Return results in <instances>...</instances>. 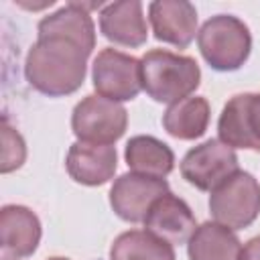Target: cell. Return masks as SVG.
<instances>
[{"label": "cell", "mask_w": 260, "mask_h": 260, "mask_svg": "<svg viewBox=\"0 0 260 260\" xmlns=\"http://www.w3.org/2000/svg\"><path fill=\"white\" fill-rule=\"evenodd\" d=\"M67 173L73 181L98 187L108 183L118 167V154L116 146L112 144H89V142H75L69 146L67 160H65Z\"/></svg>", "instance_id": "obj_12"}, {"label": "cell", "mask_w": 260, "mask_h": 260, "mask_svg": "<svg viewBox=\"0 0 260 260\" xmlns=\"http://www.w3.org/2000/svg\"><path fill=\"white\" fill-rule=\"evenodd\" d=\"M209 116V102L201 95H189L167 108L162 114V126L179 140H195L205 134Z\"/></svg>", "instance_id": "obj_17"}, {"label": "cell", "mask_w": 260, "mask_h": 260, "mask_svg": "<svg viewBox=\"0 0 260 260\" xmlns=\"http://www.w3.org/2000/svg\"><path fill=\"white\" fill-rule=\"evenodd\" d=\"M238 171V156L234 148L215 138L193 146L181 160L183 179L201 191H213Z\"/></svg>", "instance_id": "obj_7"}, {"label": "cell", "mask_w": 260, "mask_h": 260, "mask_svg": "<svg viewBox=\"0 0 260 260\" xmlns=\"http://www.w3.org/2000/svg\"><path fill=\"white\" fill-rule=\"evenodd\" d=\"M238 260H260V236L248 240V242L242 246Z\"/></svg>", "instance_id": "obj_22"}, {"label": "cell", "mask_w": 260, "mask_h": 260, "mask_svg": "<svg viewBox=\"0 0 260 260\" xmlns=\"http://www.w3.org/2000/svg\"><path fill=\"white\" fill-rule=\"evenodd\" d=\"M128 126V112L122 104L102 95H85L71 114V128L79 142L114 144Z\"/></svg>", "instance_id": "obj_5"}, {"label": "cell", "mask_w": 260, "mask_h": 260, "mask_svg": "<svg viewBox=\"0 0 260 260\" xmlns=\"http://www.w3.org/2000/svg\"><path fill=\"white\" fill-rule=\"evenodd\" d=\"M144 230L175 246L189 242V238L197 230V221L191 207L181 197L169 191L152 203L144 219Z\"/></svg>", "instance_id": "obj_11"}, {"label": "cell", "mask_w": 260, "mask_h": 260, "mask_svg": "<svg viewBox=\"0 0 260 260\" xmlns=\"http://www.w3.org/2000/svg\"><path fill=\"white\" fill-rule=\"evenodd\" d=\"M89 55L91 53L73 41L61 37H43L26 55V81L49 98L69 95L83 85Z\"/></svg>", "instance_id": "obj_1"}, {"label": "cell", "mask_w": 260, "mask_h": 260, "mask_svg": "<svg viewBox=\"0 0 260 260\" xmlns=\"http://www.w3.org/2000/svg\"><path fill=\"white\" fill-rule=\"evenodd\" d=\"M49 260H69V258H61V256H53V258H49Z\"/></svg>", "instance_id": "obj_23"}, {"label": "cell", "mask_w": 260, "mask_h": 260, "mask_svg": "<svg viewBox=\"0 0 260 260\" xmlns=\"http://www.w3.org/2000/svg\"><path fill=\"white\" fill-rule=\"evenodd\" d=\"M197 45L211 69L236 71L250 57L252 37L238 16L215 14L205 20L197 32Z\"/></svg>", "instance_id": "obj_3"}, {"label": "cell", "mask_w": 260, "mask_h": 260, "mask_svg": "<svg viewBox=\"0 0 260 260\" xmlns=\"http://www.w3.org/2000/svg\"><path fill=\"white\" fill-rule=\"evenodd\" d=\"M39 39L43 37H61L67 41L77 43L87 53L95 49V24L89 12L79 2H69L55 10L53 14L45 16L39 26Z\"/></svg>", "instance_id": "obj_14"}, {"label": "cell", "mask_w": 260, "mask_h": 260, "mask_svg": "<svg viewBox=\"0 0 260 260\" xmlns=\"http://www.w3.org/2000/svg\"><path fill=\"white\" fill-rule=\"evenodd\" d=\"M246 100H248V93H238L223 106L217 122V134H219V140L232 148L258 150L248 130Z\"/></svg>", "instance_id": "obj_19"}, {"label": "cell", "mask_w": 260, "mask_h": 260, "mask_svg": "<svg viewBox=\"0 0 260 260\" xmlns=\"http://www.w3.org/2000/svg\"><path fill=\"white\" fill-rule=\"evenodd\" d=\"M169 193V183L158 177L126 173L118 177L110 189V205L114 213L130 223L144 221L152 203Z\"/></svg>", "instance_id": "obj_8"}, {"label": "cell", "mask_w": 260, "mask_h": 260, "mask_svg": "<svg viewBox=\"0 0 260 260\" xmlns=\"http://www.w3.org/2000/svg\"><path fill=\"white\" fill-rule=\"evenodd\" d=\"M242 244L234 230L217 223L205 221L197 225L187 242L189 260H238Z\"/></svg>", "instance_id": "obj_15"}, {"label": "cell", "mask_w": 260, "mask_h": 260, "mask_svg": "<svg viewBox=\"0 0 260 260\" xmlns=\"http://www.w3.org/2000/svg\"><path fill=\"white\" fill-rule=\"evenodd\" d=\"M41 221L24 205L0 209V260L28 258L41 242Z\"/></svg>", "instance_id": "obj_9"}, {"label": "cell", "mask_w": 260, "mask_h": 260, "mask_svg": "<svg viewBox=\"0 0 260 260\" xmlns=\"http://www.w3.org/2000/svg\"><path fill=\"white\" fill-rule=\"evenodd\" d=\"M110 260H177L169 242L146 230H130L120 234L112 248Z\"/></svg>", "instance_id": "obj_18"}, {"label": "cell", "mask_w": 260, "mask_h": 260, "mask_svg": "<svg viewBox=\"0 0 260 260\" xmlns=\"http://www.w3.org/2000/svg\"><path fill=\"white\" fill-rule=\"evenodd\" d=\"M209 211L230 230L248 228L260 213V183L246 171L234 173L211 191Z\"/></svg>", "instance_id": "obj_4"}, {"label": "cell", "mask_w": 260, "mask_h": 260, "mask_svg": "<svg viewBox=\"0 0 260 260\" xmlns=\"http://www.w3.org/2000/svg\"><path fill=\"white\" fill-rule=\"evenodd\" d=\"M91 79L93 89L102 98L118 104L134 100L142 89L140 59L116 49H104L93 61Z\"/></svg>", "instance_id": "obj_6"}, {"label": "cell", "mask_w": 260, "mask_h": 260, "mask_svg": "<svg viewBox=\"0 0 260 260\" xmlns=\"http://www.w3.org/2000/svg\"><path fill=\"white\" fill-rule=\"evenodd\" d=\"M126 165L132 173L165 179L175 167V154L162 140L154 136H132L124 150Z\"/></svg>", "instance_id": "obj_16"}, {"label": "cell", "mask_w": 260, "mask_h": 260, "mask_svg": "<svg viewBox=\"0 0 260 260\" xmlns=\"http://www.w3.org/2000/svg\"><path fill=\"white\" fill-rule=\"evenodd\" d=\"M246 120H248V130L250 136L260 150V93H248L246 100Z\"/></svg>", "instance_id": "obj_21"}, {"label": "cell", "mask_w": 260, "mask_h": 260, "mask_svg": "<svg viewBox=\"0 0 260 260\" xmlns=\"http://www.w3.org/2000/svg\"><path fill=\"white\" fill-rule=\"evenodd\" d=\"M26 158V146L22 136L8 124V120H2V173H10L18 167H22Z\"/></svg>", "instance_id": "obj_20"}, {"label": "cell", "mask_w": 260, "mask_h": 260, "mask_svg": "<svg viewBox=\"0 0 260 260\" xmlns=\"http://www.w3.org/2000/svg\"><path fill=\"white\" fill-rule=\"evenodd\" d=\"M142 89L160 104H175L189 98L201 81L199 65L189 55L152 49L140 59Z\"/></svg>", "instance_id": "obj_2"}, {"label": "cell", "mask_w": 260, "mask_h": 260, "mask_svg": "<svg viewBox=\"0 0 260 260\" xmlns=\"http://www.w3.org/2000/svg\"><path fill=\"white\" fill-rule=\"evenodd\" d=\"M100 30L114 45L142 47L148 39L142 4L138 0H122L104 6L100 12Z\"/></svg>", "instance_id": "obj_13"}, {"label": "cell", "mask_w": 260, "mask_h": 260, "mask_svg": "<svg viewBox=\"0 0 260 260\" xmlns=\"http://www.w3.org/2000/svg\"><path fill=\"white\" fill-rule=\"evenodd\" d=\"M152 32L158 41L185 49L197 32V10L187 0H156L148 6Z\"/></svg>", "instance_id": "obj_10"}]
</instances>
